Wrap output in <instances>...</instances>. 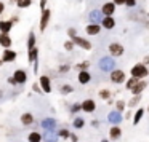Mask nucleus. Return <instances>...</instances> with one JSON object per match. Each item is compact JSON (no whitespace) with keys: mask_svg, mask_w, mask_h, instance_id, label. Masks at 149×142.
<instances>
[{"mask_svg":"<svg viewBox=\"0 0 149 142\" xmlns=\"http://www.w3.org/2000/svg\"><path fill=\"white\" fill-rule=\"evenodd\" d=\"M111 81H114V83H123L125 81V72L120 70V69H114L112 72H111Z\"/></svg>","mask_w":149,"mask_h":142,"instance_id":"39448f33","label":"nucleus"},{"mask_svg":"<svg viewBox=\"0 0 149 142\" xmlns=\"http://www.w3.org/2000/svg\"><path fill=\"white\" fill-rule=\"evenodd\" d=\"M120 136H122L120 126H111V129H109V139L111 141H117V139H120Z\"/></svg>","mask_w":149,"mask_h":142,"instance_id":"dca6fc26","label":"nucleus"},{"mask_svg":"<svg viewBox=\"0 0 149 142\" xmlns=\"http://www.w3.org/2000/svg\"><path fill=\"white\" fill-rule=\"evenodd\" d=\"M143 64H144V65H148V64H149V56H146V58H144V61H143Z\"/></svg>","mask_w":149,"mask_h":142,"instance_id":"8fccbe9b","label":"nucleus"},{"mask_svg":"<svg viewBox=\"0 0 149 142\" xmlns=\"http://www.w3.org/2000/svg\"><path fill=\"white\" fill-rule=\"evenodd\" d=\"M114 105H116V110H117V112H120V113H122V112H123V110H125V107H127V104H125V102H123V101H122V99H119V101H117V102H116V104H114Z\"/></svg>","mask_w":149,"mask_h":142,"instance_id":"c9c22d12","label":"nucleus"},{"mask_svg":"<svg viewBox=\"0 0 149 142\" xmlns=\"http://www.w3.org/2000/svg\"><path fill=\"white\" fill-rule=\"evenodd\" d=\"M72 126H74L75 129H82V128L85 126V120L80 118V116H77V118L72 120Z\"/></svg>","mask_w":149,"mask_h":142,"instance_id":"bb28decb","label":"nucleus"},{"mask_svg":"<svg viewBox=\"0 0 149 142\" xmlns=\"http://www.w3.org/2000/svg\"><path fill=\"white\" fill-rule=\"evenodd\" d=\"M2 64H3V61H2V58H0V65H2Z\"/></svg>","mask_w":149,"mask_h":142,"instance_id":"603ef678","label":"nucleus"},{"mask_svg":"<svg viewBox=\"0 0 149 142\" xmlns=\"http://www.w3.org/2000/svg\"><path fill=\"white\" fill-rule=\"evenodd\" d=\"M88 19L91 21V24H100V23H103L104 14L101 13V10H93V11H90V14H88Z\"/></svg>","mask_w":149,"mask_h":142,"instance_id":"6e6552de","label":"nucleus"},{"mask_svg":"<svg viewBox=\"0 0 149 142\" xmlns=\"http://www.w3.org/2000/svg\"><path fill=\"white\" fill-rule=\"evenodd\" d=\"M7 81L11 85V86H15V85H18V83H16V80H15L13 77H8V78H7Z\"/></svg>","mask_w":149,"mask_h":142,"instance_id":"c03bdc74","label":"nucleus"},{"mask_svg":"<svg viewBox=\"0 0 149 142\" xmlns=\"http://www.w3.org/2000/svg\"><path fill=\"white\" fill-rule=\"evenodd\" d=\"M74 42H72V40H68V42H64V50L66 51H72V50H74Z\"/></svg>","mask_w":149,"mask_h":142,"instance_id":"e433bc0d","label":"nucleus"},{"mask_svg":"<svg viewBox=\"0 0 149 142\" xmlns=\"http://www.w3.org/2000/svg\"><path fill=\"white\" fill-rule=\"evenodd\" d=\"M10 2H15V3H16V2H18V0H10Z\"/></svg>","mask_w":149,"mask_h":142,"instance_id":"864d4df0","label":"nucleus"},{"mask_svg":"<svg viewBox=\"0 0 149 142\" xmlns=\"http://www.w3.org/2000/svg\"><path fill=\"white\" fill-rule=\"evenodd\" d=\"M101 142H111V141H109V139H103Z\"/></svg>","mask_w":149,"mask_h":142,"instance_id":"3c124183","label":"nucleus"},{"mask_svg":"<svg viewBox=\"0 0 149 142\" xmlns=\"http://www.w3.org/2000/svg\"><path fill=\"white\" fill-rule=\"evenodd\" d=\"M77 80H79V83H80V85H87V83H90L91 75L88 74V70H85V72H79Z\"/></svg>","mask_w":149,"mask_h":142,"instance_id":"6ab92c4d","label":"nucleus"},{"mask_svg":"<svg viewBox=\"0 0 149 142\" xmlns=\"http://www.w3.org/2000/svg\"><path fill=\"white\" fill-rule=\"evenodd\" d=\"M21 123H23L24 126H31L34 123V115L29 113V112L23 113V115H21Z\"/></svg>","mask_w":149,"mask_h":142,"instance_id":"4be33fe9","label":"nucleus"},{"mask_svg":"<svg viewBox=\"0 0 149 142\" xmlns=\"http://www.w3.org/2000/svg\"><path fill=\"white\" fill-rule=\"evenodd\" d=\"M125 7H128V8L136 7V0H125Z\"/></svg>","mask_w":149,"mask_h":142,"instance_id":"a19ab883","label":"nucleus"},{"mask_svg":"<svg viewBox=\"0 0 149 142\" xmlns=\"http://www.w3.org/2000/svg\"><path fill=\"white\" fill-rule=\"evenodd\" d=\"M3 10H5V5H3V3H2V2H0V14L3 13Z\"/></svg>","mask_w":149,"mask_h":142,"instance_id":"09e8293b","label":"nucleus"},{"mask_svg":"<svg viewBox=\"0 0 149 142\" xmlns=\"http://www.w3.org/2000/svg\"><path fill=\"white\" fill-rule=\"evenodd\" d=\"M16 5H18V8H29L32 5V0H18Z\"/></svg>","mask_w":149,"mask_h":142,"instance_id":"2f4dec72","label":"nucleus"},{"mask_svg":"<svg viewBox=\"0 0 149 142\" xmlns=\"http://www.w3.org/2000/svg\"><path fill=\"white\" fill-rule=\"evenodd\" d=\"M68 35L71 37V39H75V37H77V30L71 27V29H68Z\"/></svg>","mask_w":149,"mask_h":142,"instance_id":"ea45409f","label":"nucleus"},{"mask_svg":"<svg viewBox=\"0 0 149 142\" xmlns=\"http://www.w3.org/2000/svg\"><path fill=\"white\" fill-rule=\"evenodd\" d=\"M16 51H13V50H5L3 54H2V61L3 62H15L16 61Z\"/></svg>","mask_w":149,"mask_h":142,"instance_id":"4468645a","label":"nucleus"},{"mask_svg":"<svg viewBox=\"0 0 149 142\" xmlns=\"http://www.w3.org/2000/svg\"><path fill=\"white\" fill-rule=\"evenodd\" d=\"M50 16H52V11H50L48 8L42 11V18H40V30H42V32H45L47 26H48V23H50Z\"/></svg>","mask_w":149,"mask_h":142,"instance_id":"1a4fd4ad","label":"nucleus"},{"mask_svg":"<svg viewBox=\"0 0 149 142\" xmlns=\"http://www.w3.org/2000/svg\"><path fill=\"white\" fill-rule=\"evenodd\" d=\"M69 141H71V142H79L77 134H75V132H71V136H69Z\"/></svg>","mask_w":149,"mask_h":142,"instance_id":"37998d69","label":"nucleus"},{"mask_svg":"<svg viewBox=\"0 0 149 142\" xmlns=\"http://www.w3.org/2000/svg\"><path fill=\"white\" fill-rule=\"evenodd\" d=\"M80 110H82V104H74V105L71 107L72 113H77V112H80Z\"/></svg>","mask_w":149,"mask_h":142,"instance_id":"58836bf2","label":"nucleus"},{"mask_svg":"<svg viewBox=\"0 0 149 142\" xmlns=\"http://www.w3.org/2000/svg\"><path fill=\"white\" fill-rule=\"evenodd\" d=\"M146 86H148V83H146V81H141V80H139V81H138V85H136V86L132 90L133 96H139V94L143 93V90H144Z\"/></svg>","mask_w":149,"mask_h":142,"instance_id":"5701e85b","label":"nucleus"},{"mask_svg":"<svg viewBox=\"0 0 149 142\" xmlns=\"http://www.w3.org/2000/svg\"><path fill=\"white\" fill-rule=\"evenodd\" d=\"M56 132H58V137L59 139H69V136H71V131L66 129V128L59 129V131H56Z\"/></svg>","mask_w":149,"mask_h":142,"instance_id":"c756f323","label":"nucleus"},{"mask_svg":"<svg viewBox=\"0 0 149 142\" xmlns=\"http://www.w3.org/2000/svg\"><path fill=\"white\" fill-rule=\"evenodd\" d=\"M114 11H116V3H114V2H106V3L103 5V8H101V13H103L104 16H112Z\"/></svg>","mask_w":149,"mask_h":142,"instance_id":"ddd939ff","label":"nucleus"},{"mask_svg":"<svg viewBox=\"0 0 149 142\" xmlns=\"http://www.w3.org/2000/svg\"><path fill=\"white\" fill-rule=\"evenodd\" d=\"M43 139H45V142H58V132L56 131H45V134H43Z\"/></svg>","mask_w":149,"mask_h":142,"instance_id":"412c9836","label":"nucleus"},{"mask_svg":"<svg viewBox=\"0 0 149 142\" xmlns=\"http://www.w3.org/2000/svg\"><path fill=\"white\" fill-rule=\"evenodd\" d=\"M59 91H61V94H71V93H74V88H72L71 85H63V86L59 88Z\"/></svg>","mask_w":149,"mask_h":142,"instance_id":"f704fd0d","label":"nucleus"},{"mask_svg":"<svg viewBox=\"0 0 149 142\" xmlns=\"http://www.w3.org/2000/svg\"><path fill=\"white\" fill-rule=\"evenodd\" d=\"M85 32H87L88 35H98V34L101 32V26L100 24H88V26L85 27Z\"/></svg>","mask_w":149,"mask_h":142,"instance_id":"f3484780","label":"nucleus"},{"mask_svg":"<svg viewBox=\"0 0 149 142\" xmlns=\"http://www.w3.org/2000/svg\"><path fill=\"white\" fill-rule=\"evenodd\" d=\"M32 90L37 91V93H40V94H43V91H42V88H40L39 83H34V85H32Z\"/></svg>","mask_w":149,"mask_h":142,"instance_id":"79ce46f5","label":"nucleus"},{"mask_svg":"<svg viewBox=\"0 0 149 142\" xmlns=\"http://www.w3.org/2000/svg\"><path fill=\"white\" fill-rule=\"evenodd\" d=\"M148 112H149V105H148Z\"/></svg>","mask_w":149,"mask_h":142,"instance_id":"5fc2aeb1","label":"nucleus"},{"mask_svg":"<svg viewBox=\"0 0 149 142\" xmlns=\"http://www.w3.org/2000/svg\"><path fill=\"white\" fill-rule=\"evenodd\" d=\"M36 48V34L34 32H31L29 34V39H27V50H34Z\"/></svg>","mask_w":149,"mask_h":142,"instance_id":"cd10ccee","label":"nucleus"},{"mask_svg":"<svg viewBox=\"0 0 149 142\" xmlns=\"http://www.w3.org/2000/svg\"><path fill=\"white\" fill-rule=\"evenodd\" d=\"M103 27L104 29H107V30H111V29H114L116 27V19H114L112 16H104V19H103Z\"/></svg>","mask_w":149,"mask_h":142,"instance_id":"a211bd4d","label":"nucleus"},{"mask_svg":"<svg viewBox=\"0 0 149 142\" xmlns=\"http://www.w3.org/2000/svg\"><path fill=\"white\" fill-rule=\"evenodd\" d=\"M88 67H90V61H82V62H79V64L74 65V69L79 72H85Z\"/></svg>","mask_w":149,"mask_h":142,"instance_id":"a878e982","label":"nucleus"},{"mask_svg":"<svg viewBox=\"0 0 149 142\" xmlns=\"http://www.w3.org/2000/svg\"><path fill=\"white\" fill-rule=\"evenodd\" d=\"M11 27H13V23H11L10 19L8 21H0V34H7L11 30Z\"/></svg>","mask_w":149,"mask_h":142,"instance_id":"aec40b11","label":"nucleus"},{"mask_svg":"<svg viewBox=\"0 0 149 142\" xmlns=\"http://www.w3.org/2000/svg\"><path fill=\"white\" fill-rule=\"evenodd\" d=\"M91 126H93V128H100V121L93 120V121H91Z\"/></svg>","mask_w":149,"mask_h":142,"instance_id":"de8ad7c7","label":"nucleus"},{"mask_svg":"<svg viewBox=\"0 0 149 142\" xmlns=\"http://www.w3.org/2000/svg\"><path fill=\"white\" fill-rule=\"evenodd\" d=\"M42 139H43V136L40 134V132H37V131L29 132V136H27V141L29 142H42Z\"/></svg>","mask_w":149,"mask_h":142,"instance_id":"b1692460","label":"nucleus"},{"mask_svg":"<svg viewBox=\"0 0 149 142\" xmlns=\"http://www.w3.org/2000/svg\"><path fill=\"white\" fill-rule=\"evenodd\" d=\"M0 45L3 46L5 50H10V46L13 45V40H11V37L7 35V34H0Z\"/></svg>","mask_w":149,"mask_h":142,"instance_id":"2eb2a0df","label":"nucleus"},{"mask_svg":"<svg viewBox=\"0 0 149 142\" xmlns=\"http://www.w3.org/2000/svg\"><path fill=\"white\" fill-rule=\"evenodd\" d=\"M13 78L16 80L18 85H24V83L27 81V74H26V70H23V69H18V70H15Z\"/></svg>","mask_w":149,"mask_h":142,"instance_id":"9d476101","label":"nucleus"},{"mask_svg":"<svg viewBox=\"0 0 149 142\" xmlns=\"http://www.w3.org/2000/svg\"><path fill=\"white\" fill-rule=\"evenodd\" d=\"M139 101H141V94H139V96H133L132 99H130V102L127 104V105H128L130 109H133V107H136V105H138V102H139Z\"/></svg>","mask_w":149,"mask_h":142,"instance_id":"7c9ffc66","label":"nucleus"},{"mask_svg":"<svg viewBox=\"0 0 149 142\" xmlns=\"http://www.w3.org/2000/svg\"><path fill=\"white\" fill-rule=\"evenodd\" d=\"M69 69H71V65L69 64H64V65H59V74H66V72H69Z\"/></svg>","mask_w":149,"mask_h":142,"instance_id":"4c0bfd02","label":"nucleus"},{"mask_svg":"<svg viewBox=\"0 0 149 142\" xmlns=\"http://www.w3.org/2000/svg\"><path fill=\"white\" fill-rule=\"evenodd\" d=\"M72 42H74V45H77V46H80L82 50H91V43L88 42L87 39H84V37H75V39H72Z\"/></svg>","mask_w":149,"mask_h":142,"instance_id":"9b49d317","label":"nucleus"},{"mask_svg":"<svg viewBox=\"0 0 149 142\" xmlns=\"http://www.w3.org/2000/svg\"><path fill=\"white\" fill-rule=\"evenodd\" d=\"M37 54H39V50L37 48H34L29 51V62L31 64H32V62H37Z\"/></svg>","mask_w":149,"mask_h":142,"instance_id":"72a5a7b5","label":"nucleus"},{"mask_svg":"<svg viewBox=\"0 0 149 142\" xmlns=\"http://www.w3.org/2000/svg\"><path fill=\"white\" fill-rule=\"evenodd\" d=\"M123 46L120 45V43H111L109 45V53H111V56L112 58H119V56H122L123 54Z\"/></svg>","mask_w":149,"mask_h":142,"instance_id":"423d86ee","label":"nucleus"},{"mask_svg":"<svg viewBox=\"0 0 149 142\" xmlns=\"http://www.w3.org/2000/svg\"><path fill=\"white\" fill-rule=\"evenodd\" d=\"M39 85H40V88H42L43 94L52 93V81H50V78L47 77V75H42V77L39 78Z\"/></svg>","mask_w":149,"mask_h":142,"instance_id":"20e7f679","label":"nucleus"},{"mask_svg":"<svg viewBox=\"0 0 149 142\" xmlns=\"http://www.w3.org/2000/svg\"><path fill=\"white\" fill-rule=\"evenodd\" d=\"M143 115H144V109H141V107H139V109L135 112V115H133V121H132V123H133V126H136L139 121H141Z\"/></svg>","mask_w":149,"mask_h":142,"instance_id":"393cba45","label":"nucleus"},{"mask_svg":"<svg viewBox=\"0 0 149 142\" xmlns=\"http://www.w3.org/2000/svg\"><path fill=\"white\" fill-rule=\"evenodd\" d=\"M45 5H47V0H40V10H47V8H45Z\"/></svg>","mask_w":149,"mask_h":142,"instance_id":"a18cd8bd","label":"nucleus"},{"mask_svg":"<svg viewBox=\"0 0 149 142\" xmlns=\"http://www.w3.org/2000/svg\"><path fill=\"white\" fill-rule=\"evenodd\" d=\"M40 126H42L45 131H55L56 129V120L55 118H45V120H42Z\"/></svg>","mask_w":149,"mask_h":142,"instance_id":"f8f14e48","label":"nucleus"},{"mask_svg":"<svg viewBox=\"0 0 149 142\" xmlns=\"http://www.w3.org/2000/svg\"><path fill=\"white\" fill-rule=\"evenodd\" d=\"M107 121L112 126H119L120 123L123 121V116H122V113L117 112V110H111V112L107 113Z\"/></svg>","mask_w":149,"mask_h":142,"instance_id":"7ed1b4c3","label":"nucleus"},{"mask_svg":"<svg viewBox=\"0 0 149 142\" xmlns=\"http://www.w3.org/2000/svg\"><path fill=\"white\" fill-rule=\"evenodd\" d=\"M95 110H96V102H95L93 99H85L84 102H82V112L93 113Z\"/></svg>","mask_w":149,"mask_h":142,"instance_id":"0eeeda50","label":"nucleus"},{"mask_svg":"<svg viewBox=\"0 0 149 142\" xmlns=\"http://www.w3.org/2000/svg\"><path fill=\"white\" fill-rule=\"evenodd\" d=\"M98 67L103 72H112L116 67V61H114L112 56H103V58L98 61Z\"/></svg>","mask_w":149,"mask_h":142,"instance_id":"f257e3e1","label":"nucleus"},{"mask_svg":"<svg viewBox=\"0 0 149 142\" xmlns=\"http://www.w3.org/2000/svg\"><path fill=\"white\" fill-rule=\"evenodd\" d=\"M114 3H116V7L117 5H125V0H112Z\"/></svg>","mask_w":149,"mask_h":142,"instance_id":"49530a36","label":"nucleus"},{"mask_svg":"<svg viewBox=\"0 0 149 142\" xmlns=\"http://www.w3.org/2000/svg\"><path fill=\"white\" fill-rule=\"evenodd\" d=\"M138 81H139V80H138V78H135V77H132L130 80H127V83H125L127 90H130V91H132L133 88H135L136 85H138Z\"/></svg>","mask_w":149,"mask_h":142,"instance_id":"c85d7f7f","label":"nucleus"},{"mask_svg":"<svg viewBox=\"0 0 149 142\" xmlns=\"http://www.w3.org/2000/svg\"><path fill=\"white\" fill-rule=\"evenodd\" d=\"M130 74H132V77H135V78H138V80H141V78L148 77L149 70H148V67H146L144 64H135L132 69H130Z\"/></svg>","mask_w":149,"mask_h":142,"instance_id":"f03ea898","label":"nucleus"},{"mask_svg":"<svg viewBox=\"0 0 149 142\" xmlns=\"http://www.w3.org/2000/svg\"><path fill=\"white\" fill-rule=\"evenodd\" d=\"M100 97L104 99V101H109V99H112V94H111L109 90H101L100 91Z\"/></svg>","mask_w":149,"mask_h":142,"instance_id":"473e14b6","label":"nucleus"}]
</instances>
